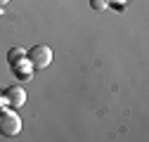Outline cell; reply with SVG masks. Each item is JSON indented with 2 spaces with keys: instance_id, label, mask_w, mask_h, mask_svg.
<instances>
[{
  "instance_id": "1",
  "label": "cell",
  "mask_w": 149,
  "mask_h": 142,
  "mask_svg": "<svg viewBox=\"0 0 149 142\" xmlns=\"http://www.w3.org/2000/svg\"><path fill=\"white\" fill-rule=\"evenodd\" d=\"M22 133V118L14 109H0V135L5 137H14Z\"/></svg>"
},
{
  "instance_id": "2",
  "label": "cell",
  "mask_w": 149,
  "mask_h": 142,
  "mask_svg": "<svg viewBox=\"0 0 149 142\" xmlns=\"http://www.w3.org/2000/svg\"><path fill=\"white\" fill-rule=\"evenodd\" d=\"M26 59L33 64V69H47V66H50V62H52V50H50L47 45L38 43V45H33V47L29 50Z\"/></svg>"
},
{
  "instance_id": "3",
  "label": "cell",
  "mask_w": 149,
  "mask_h": 142,
  "mask_svg": "<svg viewBox=\"0 0 149 142\" xmlns=\"http://www.w3.org/2000/svg\"><path fill=\"white\" fill-rule=\"evenodd\" d=\"M5 97H7V104L12 106V109H19V106L26 104V90L22 85H12L5 90Z\"/></svg>"
},
{
  "instance_id": "4",
  "label": "cell",
  "mask_w": 149,
  "mask_h": 142,
  "mask_svg": "<svg viewBox=\"0 0 149 142\" xmlns=\"http://www.w3.org/2000/svg\"><path fill=\"white\" fill-rule=\"evenodd\" d=\"M12 71H14V76L17 78H22V81H29L31 74H33V64L24 57H19L17 62H12Z\"/></svg>"
},
{
  "instance_id": "5",
  "label": "cell",
  "mask_w": 149,
  "mask_h": 142,
  "mask_svg": "<svg viewBox=\"0 0 149 142\" xmlns=\"http://www.w3.org/2000/svg\"><path fill=\"white\" fill-rule=\"evenodd\" d=\"M19 57H26V52H24L22 47H12V50H10V55H7V59H10V64H12V62H17V59H19Z\"/></svg>"
},
{
  "instance_id": "6",
  "label": "cell",
  "mask_w": 149,
  "mask_h": 142,
  "mask_svg": "<svg viewBox=\"0 0 149 142\" xmlns=\"http://www.w3.org/2000/svg\"><path fill=\"white\" fill-rule=\"evenodd\" d=\"M90 7L95 10V12H102V10L109 7V3H107V0H90Z\"/></svg>"
},
{
  "instance_id": "7",
  "label": "cell",
  "mask_w": 149,
  "mask_h": 142,
  "mask_svg": "<svg viewBox=\"0 0 149 142\" xmlns=\"http://www.w3.org/2000/svg\"><path fill=\"white\" fill-rule=\"evenodd\" d=\"M3 106H7V97H5L3 90H0V109H3Z\"/></svg>"
},
{
  "instance_id": "8",
  "label": "cell",
  "mask_w": 149,
  "mask_h": 142,
  "mask_svg": "<svg viewBox=\"0 0 149 142\" xmlns=\"http://www.w3.org/2000/svg\"><path fill=\"white\" fill-rule=\"evenodd\" d=\"M107 3H111V5H125V0H107Z\"/></svg>"
},
{
  "instance_id": "9",
  "label": "cell",
  "mask_w": 149,
  "mask_h": 142,
  "mask_svg": "<svg viewBox=\"0 0 149 142\" xmlns=\"http://www.w3.org/2000/svg\"><path fill=\"white\" fill-rule=\"evenodd\" d=\"M7 3H10V0H0V7H5Z\"/></svg>"
}]
</instances>
